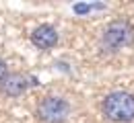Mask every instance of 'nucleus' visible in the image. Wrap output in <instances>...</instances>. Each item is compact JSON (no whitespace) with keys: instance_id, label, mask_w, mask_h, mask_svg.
I'll return each mask as SVG.
<instances>
[{"instance_id":"1","label":"nucleus","mask_w":134,"mask_h":123,"mask_svg":"<svg viewBox=\"0 0 134 123\" xmlns=\"http://www.w3.org/2000/svg\"><path fill=\"white\" fill-rule=\"evenodd\" d=\"M101 111H103L105 119L114 123L134 121V94L126 92V90L109 92L101 103Z\"/></svg>"},{"instance_id":"2","label":"nucleus","mask_w":134,"mask_h":123,"mask_svg":"<svg viewBox=\"0 0 134 123\" xmlns=\"http://www.w3.org/2000/svg\"><path fill=\"white\" fill-rule=\"evenodd\" d=\"M134 43V25L128 18H116L107 23L101 35V45L107 51H120Z\"/></svg>"},{"instance_id":"3","label":"nucleus","mask_w":134,"mask_h":123,"mask_svg":"<svg viewBox=\"0 0 134 123\" xmlns=\"http://www.w3.org/2000/svg\"><path fill=\"white\" fill-rule=\"evenodd\" d=\"M70 115V105L62 96H43L35 107V117L41 123H64Z\"/></svg>"},{"instance_id":"4","label":"nucleus","mask_w":134,"mask_h":123,"mask_svg":"<svg viewBox=\"0 0 134 123\" xmlns=\"http://www.w3.org/2000/svg\"><path fill=\"white\" fill-rule=\"evenodd\" d=\"M33 82H35V78L23 74V72H15V74H8V76L0 82V92H2L4 96H21Z\"/></svg>"},{"instance_id":"5","label":"nucleus","mask_w":134,"mask_h":123,"mask_svg":"<svg viewBox=\"0 0 134 123\" xmlns=\"http://www.w3.org/2000/svg\"><path fill=\"white\" fill-rule=\"evenodd\" d=\"M31 43L39 49H52L58 43V31L52 25H39L31 33Z\"/></svg>"},{"instance_id":"6","label":"nucleus","mask_w":134,"mask_h":123,"mask_svg":"<svg viewBox=\"0 0 134 123\" xmlns=\"http://www.w3.org/2000/svg\"><path fill=\"white\" fill-rule=\"evenodd\" d=\"M8 74H10V72H8V66H6V62H4V60H0V82H2V80H4Z\"/></svg>"}]
</instances>
